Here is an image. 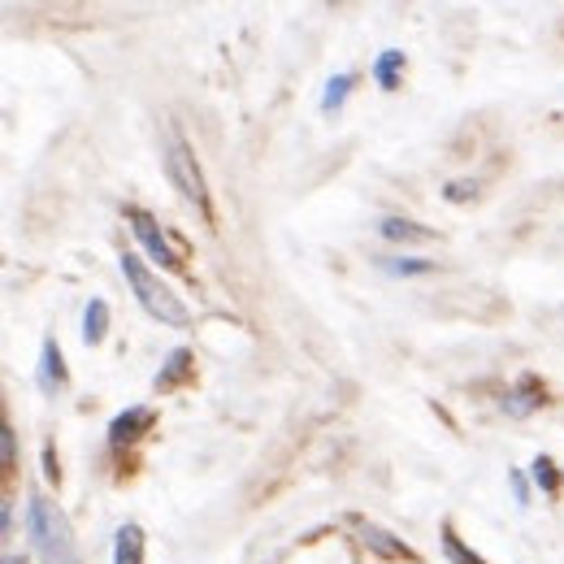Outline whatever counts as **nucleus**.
Segmentation results:
<instances>
[{
    "label": "nucleus",
    "instance_id": "1",
    "mask_svg": "<svg viewBox=\"0 0 564 564\" xmlns=\"http://www.w3.org/2000/svg\"><path fill=\"white\" fill-rule=\"evenodd\" d=\"M26 534H31V547H35V556L44 564H78L70 517L57 503L31 499L26 503Z\"/></svg>",
    "mask_w": 564,
    "mask_h": 564
},
{
    "label": "nucleus",
    "instance_id": "2",
    "mask_svg": "<svg viewBox=\"0 0 564 564\" xmlns=\"http://www.w3.org/2000/svg\"><path fill=\"white\" fill-rule=\"evenodd\" d=\"M122 274H127V282H131V291H135V300H140V308L148 317H156V322H165V326H187V322H192L187 304H183L165 282L152 279L140 257L127 252V257H122Z\"/></svg>",
    "mask_w": 564,
    "mask_h": 564
},
{
    "label": "nucleus",
    "instance_id": "3",
    "mask_svg": "<svg viewBox=\"0 0 564 564\" xmlns=\"http://www.w3.org/2000/svg\"><path fill=\"white\" fill-rule=\"evenodd\" d=\"M165 170H170V183L183 192V200H187V205H196L205 217H213L209 192H205V174H200L196 156L187 152V143L183 140H170V148H165Z\"/></svg>",
    "mask_w": 564,
    "mask_h": 564
},
{
    "label": "nucleus",
    "instance_id": "4",
    "mask_svg": "<svg viewBox=\"0 0 564 564\" xmlns=\"http://www.w3.org/2000/svg\"><path fill=\"white\" fill-rule=\"evenodd\" d=\"M127 221H131V230L140 235V243L148 248V257L156 261V265H165V270H178L183 261L170 252V243H165V235H161V226L152 221V213L143 209H127Z\"/></svg>",
    "mask_w": 564,
    "mask_h": 564
},
{
    "label": "nucleus",
    "instance_id": "5",
    "mask_svg": "<svg viewBox=\"0 0 564 564\" xmlns=\"http://www.w3.org/2000/svg\"><path fill=\"white\" fill-rule=\"evenodd\" d=\"M40 391L44 395H57L62 387H66V360H62V348H57V339H44V348H40Z\"/></svg>",
    "mask_w": 564,
    "mask_h": 564
},
{
    "label": "nucleus",
    "instance_id": "6",
    "mask_svg": "<svg viewBox=\"0 0 564 564\" xmlns=\"http://www.w3.org/2000/svg\"><path fill=\"white\" fill-rule=\"evenodd\" d=\"M356 530H360V539H365V547H373L382 561H409V547L395 539V534H387L382 525H369V521H356Z\"/></svg>",
    "mask_w": 564,
    "mask_h": 564
},
{
    "label": "nucleus",
    "instance_id": "7",
    "mask_svg": "<svg viewBox=\"0 0 564 564\" xmlns=\"http://www.w3.org/2000/svg\"><path fill=\"white\" fill-rule=\"evenodd\" d=\"M152 425V409H127V413H118L113 425H109V443L113 447H122V443H131V438H140L143 430Z\"/></svg>",
    "mask_w": 564,
    "mask_h": 564
},
{
    "label": "nucleus",
    "instance_id": "8",
    "mask_svg": "<svg viewBox=\"0 0 564 564\" xmlns=\"http://www.w3.org/2000/svg\"><path fill=\"white\" fill-rule=\"evenodd\" d=\"M378 235L382 239H395V243H425V239H434V230H425V226L409 221V217H382L378 221Z\"/></svg>",
    "mask_w": 564,
    "mask_h": 564
},
{
    "label": "nucleus",
    "instance_id": "9",
    "mask_svg": "<svg viewBox=\"0 0 564 564\" xmlns=\"http://www.w3.org/2000/svg\"><path fill=\"white\" fill-rule=\"evenodd\" d=\"M113 564H143V530L135 525V521H127V525L118 530Z\"/></svg>",
    "mask_w": 564,
    "mask_h": 564
},
{
    "label": "nucleus",
    "instance_id": "10",
    "mask_svg": "<svg viewBox=\"0 0 564 564\" xmlns=\"http://www.w3.org/2000/svg\"><path fill=\"white\" fill-rule=\"evenodd\" d=\"M109 335V304L105 300H91L87 308H83V344H100Z\"/></svg>",
    "mask_w": 564,
    "mask_h": 564
},
{
    "label": "nucleus",
    "instance_id": "11",
    "mask_svg": "<svg viewBox=\"0 0 564 564\" xmlns=\"http://www.w3.org/2000/svg\"><path fill=\"white\" fill-rule=\"evenodd\" d=\"M547 391H543V382L539 378H521V387L508 395V413L512 417H525V413H534L539 409V400H543Z\"/></svg>",
    "mask_w": 564,
    "mask_h": 564
},
{
    "label": "nucleus",
    "instance_id": "12",
    "mask_svg": "<svg viewBox=\"0 0 564 564\" xmlns=\"http://www.w3.org/2000/svg\"><path fill=\"white\" fill-rule=\"evenodd\" d=\"M187 373H192V352L187 348H174L170 360H165V373H156V391H174Z\"/></svg>",
    "mask_w": 564,
    "mask_h": 564
},
{
    "label": "nucleus",
    "instance_id": "13",
    "mask_svg": "<svg viewBox=\"0 0 564 564\" xmlns=\"http://www.w3.org/2000/svg\"><path fill=\"white\" fill-rule=\"evenodd\" d=\"M400 70H404V53L400 48H387L378 62H373V78L382 91H395L400 87Z\"/></svg>",
    "mask_w": 564,
    "mask_h": 564
},
{
    "label": "nucleus",
    "instance_id": "14",
    "mask_svg": "<svg viewBox=\"0 0 564 564\" xmlns=\"http://www.w3.org/2000/svg\"><path fill=\"white\" fill-rule=\"evenodd\" d=\"M382 270L395 279H417V274H434V261L422 257H382Z\"/></svg>",
    "mask_w": 564,
    "mask_h": 564
},
{
    "label": "nucleus",
    "instance_id": "15",
    "mask_svg": "<svg viewBox=\"0 0 564 564\" xmlns=\"http://www.w3.org/2000/svg\"><path fill=\"white\" fill-rule=\"evenodd\" d=\"M348 91H352V74H335V78L326 83L322 113H339V109H344V100H348Z\"/></svg>",
    "mask_w": 564,
    "mask_h": 564
},
{
    "label": "nucleus",
    "instance_id": "16",
    "mask_svg": "<svg viewBox=\"0 0 564 564\" xmlns=\"http://www.w3.org/2000/svg\"><path fill=\"white\" fill-rule=\"evenodd\" d=\"M443 552H447L456 564H487L482 556H474V552H469V547L456 539V530H452V525H443Z\"/></svg>",
    "mask_w": 564,
    "mask_h": 564
},
{
    "label": "nucleus",
    "instance_id": "17",
    "mask_svg": "<svg viewBox=\"0 0 564 564\" xmlns=\"http://www.w3.org/2000/svg\"><path fill=\"white\" fill-rule=\"evenodd\" d=\"M534 482H539V491H547V495H556V487H561V474H556V465H552L547 456L534 460Z\"/></svg>",
    "mask_w": 564,
    "mask_h": 564
},
{
    "label": "nucleus",
    "instance_id": "18",
    "mask_svg": "<svg viewBox=\"0 0 564 564\" xmlns=\"http://www.w3.org/2000/svg\"><path fill=\"white\" fill-rule=\"evenodd\" d=\"M13 460H18V434H13V425L4 422V430H0V465H4V474L13 469Z\"/></svg>",
    "mask_w": 564,
    "mask_h": 564
},
{
    "label": "nucleus",
    "instance_id": "19",
    "mask_svg": "<svg viewBox=\"0 0 564 564\" xmlns=\"http://www.w3.org/2000/svg\"><path fill=\"white\" fill-rule=\"evenodd\" d=\"M478 192V183H469V178H460V183H447V200L452 205H460V200H469Z\"/></svg>",
    "mask_w": 564,
    "mask_h": 564
},
{
    "label": "nucleus",
    "instance_id": "20",
    "mask_svg": "<svg viewBox=\"0 0 564 564\" xmlns=\"http://www.w3.org/2000/svg\"><path fill=\"white\" fill-rule=\"evenodd\" d=\"M44 478H48V482L62 478V469H57V460H53V443H44Z\"/></svg>",
    "mask_w": 564,
    "mask_h": 564
},
{
    "label": "nucleus",
    "instance_id": "21",
    "mask_svg": "<svg viewBox=\"0 0 564 564\" xmlns=\"http://www.w3.org/2000/svg\"><path fill=\"white\" fill-rule=\"evenodd\" d=\"M512 487H517V503H530V487H525L521 474H512Z\"/></svg>",
    "mask_w": 564,
    "mask_h": 564
},
{
    "label": "nucleus",
    "instance_id": "22",
    "mask_svg": "<svg viewBox=\"0 0 564 564\" xmlns=\"http://www.w3.org/2000/svg\"><path fill=\"white\" fill-rule=\"evenodd\" d=\"M0 530H4V539H9V530H13V503H4V512H0Z\"/></svg>",
    "mask_w": 564,
    "mask_h": 564
},
{
    "label": "nucleus",
    "instance_id": "23",
    "mask_svg": "<svg viewBox=\"0 0 564 564\" xmlns=\"http://www.w3.org/2000/svg\"><path fill=\"white\" fill-rule=\"evenodd\" d=\"M4 564H26L22 556H4Z\"/></svg>",
    "mask_w": 564,
    "mask_h": 564
}]
</instances>
